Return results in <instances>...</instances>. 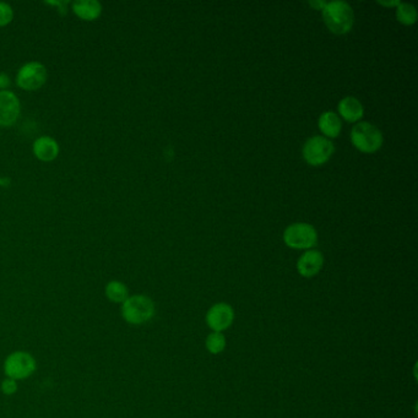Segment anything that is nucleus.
I'll use <instances>...</instances> for the list:
<instances>
[{"instance_id":"4be33fe9","label":"nucleus","mask_w":418,"mask_h":418,"mask_svg":"<svg viewBox=\"0 0 418 418\" xmlns=\"http://www.w3.org/2000/svg\"><path fill=\"white\" fill-rule=\"evenodd\" d=\"M309 4L312 5V6H317V8H319V9H322V8H324V6H325V4H327V3H322V1H320V3H309Z\"/></svg>"},{"instance_id":"f03ea898","label":"nucleus","mask_w":418,"mask_h":418,"mask_svg":"<svg viewBox=\"0 0 418 418\" xmlns=\"http://www.w3.org/2000/svg\"><path fill=\"white\" fill-rule=\"evenodd\" d=\"M322 16L329 30L337 34L350 32L355 22V15L346 1L327 3L322 8Z\"/></svg>"},{"instance_id":"f8f14e48","label":"nucleus","mask_w":418,"mask_h":418,"mask_svg":"<svg viewBox=\"0 0 418 418\" xmlns=\"http://www.w3.org/2000/svg\"><path fill=\"white\" fill-rule=\"evenodd\" d=\"M339 112H340V116L350 123L358 122L365 115L362 103L357 100L356 97L352 96L342 98L339 103Z\"/></svg>"},{"instance_id":"39448f33","label":"nucleus","mask_w":418,"mask_h":418,"mask_svg":"<svg viewBox=\"0 0 418 418\" xmlns=\"http://www.w3.org/2000/svg\"><path fill=\"white\" fill-rule=\"evenodd\" d=\"M284 240L289 248L311 249L317 244V231L309 223H294L286 228Z\"/></svg>"},{"instance_id":"2eb2a0df","label":"nucleus","mask_w":418,"mask_h":418,"mask_svg":"<svg viewBox=\"0 0 418 418\" xmlns=\"http://www.w3.org/2000/svg\"><path fill=\"white\" fill-rule=\"evenodd\" d=\"M105 294L110 302L123 304L129 297V289L122 281L112 280L105 287Z\"/></svg>"},{"instance_id":"1a4fd4ad","label":"nucleus","mask_w":418,"mask_h":418,"mask_svg":"<svg viewBox=\"0 0 418 418\" xmlns=\"http://www.w3.org/2000/svg\"><path fill=\"white\" fill-rule=\"evenodd\" d=\"M20 116V101L14 92L0 91V125L11 126Z\"/></svg>"},{"instance_id":"5701e85b","label":"nucleus","mask_w":418,"mask_h":418,"mask_svg":"<svg viewBox=\"0 0 418 418\" xmlns=\"http://www.w3.org/2000/svg\"><path fill=\"white\" fill-rule=\"evenodd\" d=\"M0 184H3V179H0Z\"/></svg>"},{"instance_id":"f257e3e1","label":"nucleus","mask_w":418,"mask_h":418,"mask_svg":"<svg viewBox=\"0 0 418 418\" xmlns=\"http://www.w3.org/2000/svg\"><path fill=\"white\" fill-rule=\"evenodd\" d=\"M122 318L130 325H143L150 322L156 313V306L149 296L134 294L122 304Z\"/></svg>"},{"instance_id":"9b49d317","label":"nucleus","mask_w":418,"mask_h":418,"mask_svg":"<svg viewBox=\"0 0 418 418\" xmlns=\"http://www.w3.org/2000/svg\"><path fill=\"white\" fill-rule=\"evenodd\" d=\"M34 152L41 161L51 162L58 157V143L51 136H41L34 141Z\"/></svg>"},{"instance_id":"ddd939ff","label":"nucleus","mask_w":418,"mask_h":418,"mask_svg":"<svg viewBox=\"0 0 418 418\" xmlns=\"http://www.w3.org/2000/svg\"><path fill=\"white\" fill-rule=\"evenodd\" d=\"M72 11L82 20H96L102 13V5L97 0H77L72 3Z\"/></svg>"},{"instance_id":"9d476101","label":"nucleus","mask_w":418,"mask_h":418,"mask_svg":"<svg viewBox=\"0 0 418 418\" xmlns=\"http://www.w3.org/2000/svg\"><path fill=\"white\" fill-rule=\"evenodd\" d=\"M324 265V256L318 250H308L297 261V270L303 277H313L320 273Z\"/></svg>"},{"instance_id":"4468645a","label":"nucleus","mask_w":418,"mask_h":418,"mask_svg":"<svg viewBox=\"0 0 418 418\" xmlns=\"http://www.w3.org/2000/svg\"><path fill=\"white\" fill-rule=\"evenodd\" d=\"M319 129L322 130L325 138H337L341 131V120L334 112H325L319 118Z\"/></svg>"},{"instance_id":"6ab92c4d","label":"nucleus","mask_w":418,"mask_h":418,"mask_svg":"<svg viewBox=\"0 0 418 418\" xmlns=\"http://www.w3.org/2000/svg\"><path fill=\"white\" fill-rule=\"evenodd\" d=\"M0 390L3 394L6 396H13V395L18 393L19 390V383L14 379H10V378H5L1 384H0Z\"/></svg>"},{"instance_id":"0eeeda50","label":"nucleus","mask_w":418,"mask_h":418,"mask_svg":"<svg viewBox=\"0 0 418 418\" xmlns=\"http://www.w3.org/2000/svg\"><path fill=\"white\" fill-rule=\"evenodd\" d=\"M47 80V69L42 63L30 62L20 67L16 82L26 91H34L44 85Z\"/></svg>"},{"instance_id":"423d86ee","label":"nucleus","mask_w":418,"mask_h":418,"mask_svg":"<svg viewBox=\"0 0 418 418\" xmlns=\"http://www.w3.org/2000/svg\"><path fill=\"white\" fill-rule=\"evenodd\" d=\"M335 151V146L325 136H313L303 148V157L312 166H320L327 162Z\"/></svg>"},{"instance_id":"f3484780","label":"nucleus","mask_w":418,"mask_h":418,"mask_svg":"<svg viewBox=\"0 0 418 418\" xmlns=\"http://www.w3.org/2000/svg\"><path fill=\"white\" fill-rule=\"evenodd\" d=\"M207 351L212 355H218L226 348V337L222 332H212L207 337Z\"/></svg>"},{"instance_id":"a211bd4d","label":"nucleus","mask_w":418,"mask_h":418,"mask_svg":"<svg viewBox=\"0 0 418 418\" xmlns=\"http://www.w3.org/2000/svg\"><path fill=\"white\" fill-rule=\"evenodd\" d=\"M14 18V11L9 4L0 1V26L10 24Z\"/></svg>"},{"instance_id":"dca6fc26","label":"nucleus","mask_w":418,"mask_h":418,"mask_svg":"<svg viewBox=\"0 0 418 418\" xmlns=\"http://www.w3.org/2000/svg\"><path fill=\"white\" fill-rule=\"evenodd\" d=\"M396 18L401 24L414 25L417 21V10L409 3H400L396 8Z\"/></svg>"},{"instance_id":"20e7f679","label":"nucleus","mask_w":418,"mask_h":418,"mask_svg":"<svg viewBox=\"0 0 418 418\" xmlns=\"http://www.w3.org/2000/svg\"><path fill=\"white\" fill-rule=\"evenodd\" d=\"M352 144L365 154H373L383 145V134L375 125L368 122H360L352 128Z\"/></svg>"},{"instance_id":"412c9836","label":"nucleus","mask_w":418,"mask_h":418,"mask_svg":"<svg viewBox=\"0 0 418 418\" xmlns=\"http://www.w3.org/2000/svg\"><path fill=\"white\" fill-rule=\"evenodd\" d=\"M400 3H401V1H399V0H398V1H391V3H384V1H379V4L385 5V6H395V5L398 6Z\"/></svg>"},{"instance_id":"7ed1b4c3","label":"nucleus","mask_w":418,"mask_h":418,"mask_svg":"<svg viewBox=\"0 0 418 418\" xmlns=\"http://www.w3.org/2000/svg\"><path fill=\"white\" fill-rule=\"evenodd\" d=\"M3 370L5 377L10 379H29L37 370V360L30 352L15 351L5 358Z\"/></svg>"},{"instance_id":"6e6552de","label":"nucleus","mask_w":418,"mask_h":418,"mask_svg":"<svg viewBox=\"0 0 418 418\" xmlns=\"http://www.w3.org/2000/svg\"><path fill=\"white\" fill-rule=\"evenodd\" d=\"M233 320H235V311L227 303H216L207 311V324L212 332H225L231 327Z\"/></svg>"},{"instance_id":"aec40b11","label":"nucleus","mask_w":418,"mask_h":418,"mask_svg":"<svg viewBox=\"0 0 418 418\" xmlns=\"http://www.w3.org/2000/svg\"><path fill=\"white\" fill-rule=\"evenodd\" d=\"M10 85V79L4 72H0V89H6Z\"/></svg>"}]
</instances>
